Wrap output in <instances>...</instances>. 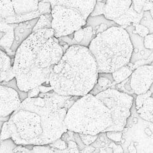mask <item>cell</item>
I'll list each match as a JSON object with an SVG mask.
<instances>
[{
  "mask_svg": "<svg viewBox=\"0 0 153 153\" xmlns=\"http://www.w3.org/2000/svg\"><path fill=\"white\" fill-rule=\"evenodd\" d=\"M114 147H113V152H123V149L121 148L120 145H114Z\"/></svg>",
  "mask_w": 153,
  "mask_h": 153,
  "instance_id": "obj_37",
  "label": "cell"
},
{
  "mask_svg": "<svg viewBox=\"0 0 153 153\" xmlns=\"http://www.w3.org/2000/svg\"><path fill=\"white\" fill-rule=\"evenodd\" d=\"M151 96V92L150 90L147 91L146 93L143 94H140V95H137L136 100V110L139 109L140 107L142 106L143 103L144 101L146 100V99Z\"/></svg>",
  "mask_w": 153,
  "mask_h": 153,
  "instance_id": "obj_29",
  "label": "cell"
},
{
  "mask_svg": "<svg viewBox=\"0 0 153 153\" xmlns=\"http://www.w3.org/2000/svg\"><path fill=\"white\" fill-rule=\"evenodd\" d=\"M15 12L11 0H0V17L4 19L13 16Z\"/></svg>",
  "mask_w": 153,
  "mask_h": 153,
  "instance_id": "obj_19",
  "label": "cell"
},
{
  "mask_svg": "<svg viewBox=\"0 0 153 153\" xmlns=\"http://www.w3.org/2000/svg\"><path fill=\"white\" fill-rule=\"evenodd\" d=\"M81 141H82L83 144L87 146V145H90L94 143L95 141L98 138V135H91V134H79Z\"/></svg>",
  "mask_w": 153,
  "mask_h": 153,
  "instance_id": "obj_23",
  "label": "cell"
},
{
  "mask_svg": "<svg viewBox=\"0 0 153 153\" xmlns=\"http://www.w3.org/2000/svg\"><path fill=\"white\" fill-rule=\"evenodd\" d=\"M130 79V86L135 94L146 93L153 82V66L144 64L134 70Z\"/></svg>",
  "mask_w": 153,
  "mask_h": 153,
  "instance_id": "obj_9",
  "label": "cell"
},
{
  "mask_svg": "<svg viewBox=\"0 0 153 153\" xmlns=\"http://www.w3.org/2000/svg\"><path fill=\"white\" fill-rule=\"evenodd\" d=\"M52 21L53 17L51 13H45L42 14L38 18L36 24L34 26L33 32H35L40 29L52 28Z\"/></svg>",
  "mask_w": 153,
  "mask_h": 153,
  "instance_id": "obj_18",
  "label": "cell"
},
{
  "mask_svg": "<svg viewBox=\"0 0 153 153\" xmlns=\"http://www.w3.org/2000/svg\"><path fill=\"white\" fill-rule=\"evenodd\" d=\"M40 93L39 86H36L34 88L29 90L27 91V97H36Z\"/></svg>",
  "mask_w": 153,
  "mask_h": 153,
  "instance_id": "obj_32",
  "label": "cell"
},
{
  "mask_svg": "<svg viewBox=\"0 0 153 153\" xmlns=\"http://www.w3.org/2000/svg\"><path fill=\"white\" fill-rule=\"evenodd\" d=\"M95 151V149L90 146V145H87V147L83 148L81 150L82 152H92Z\"/></svg>",
  "mask_w": 153,
  "mask_h": 153,
  "instance_id": "obj_36",
  "label": "cell"
},
{
  "mask_svg": "<svg viewBox=\"0 0 153 153\" xmlns=\"http://www.w3.org/2000/svg\"><path fill=\"white\" fill-rule=\"evenodd\" d=\"M98 76L96 61L88 48L72 45L53 68L49 85L60 95L81 97L90 93Z\"/></svg>",
  "mask_w": 153,
  "mask_h": 153,
  "instance_id": "obj_3",
  "label": "cell"
},
{
  "mask_svg": "<svg viewBox=\"0 0 153 153\" xmlns=\"http://www.w3.org/2000/svg\"><path fill=\"white\" fill-rule=\"evenodd\" d=\"M51 6L60 5L79 10L86 20L92 12L97 0H49Z\"/></svg>",
  "mask_w": 153,
  "mask_h": 153,
  "instance_id": "obj_12",
  "label": "cell"
},
{
  "mask_svg": "<svg viewBox=\"0 0 153 153\" xmlns=\"http://www.w3.org/2000/svg\"><path fill=\"white\" fill-rule=\"evenodd\" d=\"M52 28L59 38L74 33L86 24V19L79 10L63 6H51Z\"/></svg>",
  "mask_w": 153,
  "mask_h": 153,
  "instance_id": "obj_7",
  "label": "cell"
},
{
  "mask_svg": "<svg viewBox=\"0 0 153 153\" xmlns=\"http://www.w3.org/2000/svg\"><path fill=\"white\" fill-rule=\"evenodd\" d=\"M132 0H106L103 9L106 19L115 22L128 10Z\"/></svg>",
  "mask_w": 153,
  "mask_h": 153,
  "instance_id": "obj_11",
  "label": "cell"
},
{
  "mask_svg": "<svg viewBox=\"0 0 153 153\" xmlns=\"http://www.w3.org/2000/svg\"><path fill=\"white\" fill-rule=\"evenodd\" d=\"M39 88L40 90V93H47V92H49V91L53 90L51 86H44L43 85L39 86Z\"/></svg>",
  "mask_w": 153,
  "mask_h": 153,
  "instance_id": "obj_35",
  "label": "cell"
},
{
  "mask_svg": "<svg viewBox=\"0 0 153 153\" xmlns=\"http://www.w3.org/2000/svg\"><path fill=\"white\" fill-rule=\"evenodd\" d=\"M38 19V18L20 22L16 27H14V39L12 47L10 48V50L14 53H16L19 45L33 33V27L36 24Z\"/></svg>",
  "mask_w": 153,
  "mask_h": 153,
  "instance_id": "obj_13",
  "label": "cell"
},
{
  "mask_svg": "<svg viewBox=\"0 0 153 153\" xmlns=\"http://www.w3.org/2000/svg\"><path fill=\"white\" fill-rule=\"evenodd\" d=\"M128 151L130 152H137V150H136V147L134 146L132 144H131V145H130V146L128 147Z\"/></svg>",
  "mask_w": 153,
  "mask_h": 153,
  "instance_id": "obj_38",
  "label": "cell"
},
{
  "mask_svg": "<svg viewBox=\"0 0 153 153\" xmlns=\"http://www.w3.org/2000/svg\"><path fill=\"white\" fill-rule=\"evenodd\" d=\"M136 110L143 120L153 122V97H148L144 101L142 106Z\"/></svg>",
  "mask_w": 153,
  "mask_h": 153,
  "instance_id": "obj_17",
  "label": "cell"
},
{
  "mask_svg": "<svg viewBox=\"0 0 153 153\" xmlns=\"http://www.w3.org/2000/svg\"><path fill=\"white\" fill-rule=\"evenodd\" d=\"M151 65H152V66H153V61L151 62Z\"/></svg>",
  "mask_w": 153,
  "mask_h": 153,
  "instance_id": "obj_41",
  "label": "cell"
},
{
  "mask_svg": "<svg viewBox=\"0 0 153 153\" xmlns=\"http://www.w3.org/2000/svg\"><path fill=\"white\" fill-rule=\"evenodd\" d=\"M84 31H85V36H84L83 40L80 44L81 45H83L85 47H88L89 45L94 38L93 34V27L90 25L84 26L82 27Z\"/></svg>",
  "mask_w": 153,
  "mask_h": 153,
  "instance_id": "obj_20",
  "label": "cell"
},
{
  "mask_svg": "<svg viewBox=\"0 0 153 153\" xmlns=\"http://www.w3.org/2000/svg\"><path fill=\"white\" fill-rule=\"evenodd\" d=\"M106 1H97L96 4L95 5L94 9L92 12L90 14V16L94 17L99 16V15L103 14V9L105 5Z\"/></svg>",
  "mask_w": 153,
  "mask_h": 153,
  "instance_id": "obj_25",
  "label": "cell"
},
{
  "mask_svg": "<svg viewBox=\"0 0 153 153\" xmlns=\"http://www.w3.org/2000/svg\"><path fill=\"white\" fill-rule=\"evenodd\" d=\"M147 0H132V6L137 13L144 14L143 8Z\"/></svg>",
  "mask_w": 153,
  "mask_h": 153,
  "instance_id": "obj_26",
  "label": "cell"
},
{
  "mask_svg": "<svg viewBox=\"0 0 153 153\" xmlns=\"http://www.w3.org/2000/svg\"><path fill=\"white\" fill-rule=\"evenodd\" d=\"M112 74L110 73H99L97 81L90 94L95 95L108 88H112L114 84Z\"/></svg>",
  "mask_w": 153,
  "mask_h": 153,
  "instance_id": "obj_14",
  "label": "cell"
},
{
  "mask_svg": "<svg viewBox=\"0 0 153 153\" xmlns=\"http://www.w3.org/2000/svg\"><path fill=\"white\" fill-rule=\"evenodd\" d=\"M14 78H15V74H14V70H13V66H11L10 69L8 74H7V77L5 80V82H9V81H11V80H13Z\"/></svg>",
  "mask_w": 153,
  "mask_h": 153,
  "instance_id": "obj_34",
  "label": "cell"
},
{
  "mask_svg": "<svg viewBox=\"0 0 153 153\" xmlns=\"http://www.w3.org/2000/svg\"><path fill=\"white\" fill-rule=\"evenodd\" d=\"M85 36V31L83 27L76 30L74 33V38L72 39L71 45H80Z\"/></svg>",
  "mask_w": 153,
  "mask_h": 153,
  "instance_id": "obj_22",
  "label": "cell"
},
{
  "mask_svg": "<svg viewBox=\"0 0 153 153\" xmlns=\"http://www.w3.org/2000/svg\"><path fill=\"white\" fill-rule=\"evenodd\" d=\"M31 152H55V150L49 145H33Z\"/></svg>",
  "mask_w": 153,
  "mask_h": 153,
  "instance_id": "obj_27",
  "label": "cell"
},
{
  "mask_svg": "<svg viewBox=\"0 0 153 153\" xmlns=\"http://www.w3.org/2000/svg\"><path fill=\"white\" fill-rule=\"evenodd\" d=\"M53 28L33 32L19 45L15 53L13 68L18 88L28 91L49 83L53 68L64 55Z\"/></svg>",
  "mask_w": 153,
  "mask_h": 153,
  "instance_id": "obj_2",
  "label": "cell"
},
{
  "mask_svg": "<svg viewBox=\"0 0 153 153\" xmlns=\"http://www.w3.org/2000/svg\"><path fill=\"white\" fill-rule=\"evenodd\" d=\"M12 66V59L4 51L0 49V83L5 81Z\"/></svg>",
  "mask_w": 153,
  "mask_h": 153,
  "instance_id": "obj_15",
  "label": "cell"
},
{
  "mask_svg": "<svg viewBox=\"0 0 153 153\" xmlns=\"http://www.w3.org/2000/svg\"><path fill=\"white\" fill-rule=\"evenodd\" d=\"M149 90H150L151 92V96L153 97V82H152V85H151V86L150 87V88H149Z\"/></svg>",
  "mask_w": 153,
  "mask_h": 153,
  "instance_id": "obj_40",
  "label": "cell"
},
{
  "mask_svg": "<svg viewBox=\"0 0 153 153\" xmlns=\"http://www.w3.org/2000/svg\"><path fill=\"white\" fill-rule=\"evenodd\" d=\"M143 45L145 49L153 50V33H149L143 38Z\"/></svg>",
  "mask_w": 153,
  "mask_h": 153,
  "instance_id": "obj_30",
  "label": "cell"
},
{
  "mask_svg": "<svg viewBox=\"0 0 153 153\" xmlns=\"http://www.w3.org/2000/svg\"><path fill=\"white\" fill-rule=\"evenodd\" d=\"M149 14H150V16H151L152 20L153 21V7H152V8L150 10H149Z\"/></svg>",
  "mask_w": 153,
  "mask_h": 153,
  "instance_id": "obj_39",
  "label": "cell"
},
{
  "mask_svg": "<svg viewBox=\"0 0 153 153\" xmlns=\"http://www.w3.org/2000/svg\"><path fill=\"white\" fill-rule=\"evenodd\" d=\"M88 48L96 61L99 73L110 74L131 62L134 49L129 33L119 25L97 34Z\"/></svg>",
  "mask_w": 153,
  "mask_h": 153,
  "instance_id": "obj_4",
  "label": "cell"
},
{
  "mask_svg": "<svg viewBox=\"0 0 153 153\" xmlns=\"http://www.w3.org/2000/svg\"><path fill=\"white\" fill-rule=\"evenodd\" d=\"M133 71L134 65L129 62L127 65H125L123 67L112 73L114 81L117 84L123 82L131 76Z\"/></svg>",
  "mask_w": 153,
  "mask_h": 153,
  "instance_id": "obj_16",
  "label": "cell"
},
{
  "mask_svg": "<svg viewBox=\"0 0 153 153\" xmlns=\"http://www.w3.org/2000/svg\"><path fill=\"white\" fill-rule=\"evenodd\" d=\"M95 96L110 110L112 117V124L103 132L123 131L131 116L134 97L114 88L107 89Z\"/></svg>",
  "mask_w": 153,
  "mask_h": 153,
  "instance_id": "obj_6",
  "label": "cell"
},
{
  "mask_svg": "<svg viewBox=\"0 0 153 153\" xmlns=\"http://www.w3.org/2000/svg\"><path fill=\"white\" fill-rule=\"evenodd\" d=\"M106 134L108 138L115 142H120L123 136V131H108Z\"/></svg>",
  "mask_w": 153,
  "mask_h": 153,
  "instance_id": "obj_28",
  "label": "cell"
},
{
  "mask_svg": "<svg viewBox=\"0 0 153 153\" xmlns=\"http://www.w3.org/2000/svg\"><path fill=\"white\" fill-rule=\"evenodd\" d=\"M49 145L51 148H56L58 149V152H62V151L68 147V144L66 143V141L61 139V137L56 140L53 143L49 144Z\"/></svg>",
  "mask_w": 153,
  "mask_h": 153,
  "instance_id": "obj_24",
  "label": "cell"
},
{
  "mask_svg": "<svg viewBox=\"0 0 153 153\" xmlns=\"http://www.w3.org/2000/svg\"><path fill=\"white\" fill-rule=\"evenodd\" d=\"M15 15L7 18L3 22L7 24L20 23L39 18L43 13L38 9V0H11Z\"/></svg>",
  "mask_w": 153,
  "mask_h": 153,
  "instance_id": "obj_8",
  "label": "cell"
},
{
  "mask_svg": "<svg viewBox=\"0 0 153 153\" xmlns=\"http://www.w3.org/2000/svg\"><path fill=\"white\" fill-rule=\"evenodd\" d=\"M21 102L16 89L0 83V117H10Z\"/></svg>",
  "mask_w": 153,
  "mask_h": 153,
  "instance_id": "obj_10",
  "label": "cell"
},
{
  "mask_svg": "<svg viewBox=\"0 0 153 153\" xmlns=\"http://www.w3.org/2000/svg\"><path fill=\"white\" fill-rule=\"evenodd\" d=\"M68 147L66 149H65L62 152H80L78 145L76 144L75 141H70L68 142Z\"/></svg>",
  "mask_w": 153,
  "mask_h": 153,
  "instance_id": "obj_31",
  "label": "cell"
},
{
  "mask_svg": "<svg viewBox=\"0 0 153 153\" xmlns=\"http://www.w3.org/2000/svg\"><path fill=\"white\" fill-rule=\"evenodd\" d=\"M13 152H31V150L27 148L24 145H18L16 148L14 147Z\"/></svg>",
  "mask_w": 153,
  "mask_h": 153,
  "instance_id": "obj_33",
  "label": "cell"
},
{
  "mask_svg": "<svg viewBox=\"0 0 153 153\" xmlns=\"http://www.w3.org/2000/svg\"><path fill=\"white\" fill-rule=\"evenodd\" d=\"M65 124L68 131L97 135L112 124L110 110L91 94L80 97L67 111Z\"/></svg>",
  "mask_w": 153,
  "mask_h": 153,
  "instance_id": "obj_5",
  "label": "cell"
},
{
  "mask_svg": "<svg viewBox=\"0 0 153 153\" xmlns=\"http://www.w3.org/2000/svg\"><path fill=\"white\" fill-rule=\"evenodd\" d=\"M152 2H153V0H152Z\"/></svg>",
  "mask_w": 153,
  "mask_h": 153,
  "instance_id": "obj_42",
  "label": "cell"
},
{
  "mask_svg": "<svg viewBox=\"0 0 153 153\" xmlns=\"http://www.w3.org/2000/svg\"><path fill=\"white\" fill-rule=\"evenodd\" d=\"M132 33L143 38L150 33L147 27L140 24V23L134 26V28L132 30Z\"/></svg>",
  "mask_w": 153,
  "mask_h": 153,
  "instance_id": "obj_21",
  "label": "cell"
},
{
  "mask_svg": "<svg viewBox=\"0 0 153 153\" xmlns=\"http://www.w3.org/2000/svg\"><path fill=\"white\" fill-rule=\"evenodd\" d=\"M67 110L49 97H27L3 124L0 141L10 138L16 145L53 143L68 131Z\"/></svg>",
  "mask_w": 153,
  "mask_h": 153,
  "instance_id": "obj_1",
  "label": "cell"
}]
</instances>
